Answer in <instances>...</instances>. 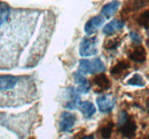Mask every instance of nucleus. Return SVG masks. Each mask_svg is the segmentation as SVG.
I'll return each instance as SVG.
<instances>
[{
  "instance_id": "nucleus-16",
  "label": "nucleus",
  "mask_w": 149,
  "mask_h": 139,
  "mask_svg": "<svg viewBox=\"0 0 149 139\" xmlns=\"http://www.w3.org/2000/svg\"><path fill=\"white\" fill-rule=\"evenodd\" d=\"M130 67V65H129V63L126 62V61H122V62H119V63H117L111 69V74L113 75H118V74H122L124 71H126V70Z\"/></svg>"
},
{
  "instance_id": "nucleus-18",
  "label": "nucleus",
  "mask_w": 149,
  "mask_h": 139,
  "mask_svg": "<svg viewBox=\"0 0 149 139\" xmlns=\"http://www.w3.org/2000/svg\"><path fill=\"white\" fill-rule=\"evenodd\" d=\"M112 129H113V123L109 122L108 124H106L104 127L101 128V136L103 139H109L112 133Z\"/></svg>"
},
{
  "instance_id": "nucleus-21",
  "label": "nucleus",
  "mask_w": 149,
  "mask_h": 139,
  "mask_svg": "<svg viewBox=\"0 0 149 139\" xmlns=\"http://www.w3.org/2000/svg\"><path fill=\"white\" fill-rule=\"evenodd\" d=\"M130 35H131V38H132V41H133V42H135V43H138V45L141 43V36L138 34L136 32L132 31Z\"/></svg>"
},
{
  "instance_id": "nucleus-7",
  "label": "nucleus",
  "mask_w": 149,
  "mask_h": 139,
  "mask_svg": "<svg viewBox=\"0 0 149 139\" xmlns=\"http://www.w3.org/2000/svg\"><path fill=\"white\" fill-rule=\"evenodd\" d=\"M96 104L102 113H109L115 106V99L108 95H101L96 98Z\"/></svg>"
},
{
  "instance_id": "nucleus-5",
  "label": "nucleus",
  "mask_w": 149,
  "mask_h": 139,
  "mask_svg": "<svg viewBox=\"0 0 149 139\" xmlns=\"http://www.w3.org/2000/svg\"><path fill=\"white\" fill-rule=\"evenodd\" d=\"M96 38H84L83 41L80 42L79 46V54L83 57H90V56H94L97 49H96Z\"/></svg>"
},
{
  "instance_id": "nucleus-9",
  "label": "nucleus",
  "mask_w": 149,
  "mask_h": 139,
  "mask_svg": "<svg viewBox=\"0 0 149 139\" xmlns=\"http://www.w3.org/2000/svg\"><path fill=\"white\" fill-rule=\"evenodd\" d=\"M104 17L103 16H94L91 19L87 21V23L85 24V33L86 34H93L94 32L103 24Z\"/></svg>"
},
{
  "instance_id": "nucleus-8",
  "label": "nucleus",
  "mask_w": 149,
  "mask_h": 139,
  "mask_svg": "<svg viewBox=\"0 0 149 139\" xmlns=\"http://www.w3.org/2000/svg\"><path fill=\"white\" fill-rule=\"evenodd\" d=\"M74 78L76 83L78 85L77 88V91L78 92H81V94H87L91 89V85H90V81L80 73V72H76L74 73Z\"/></svg>"
},
{
  "instance_id": "nucleus-10",
  "label": "nucleus",
  "mask_w": 149,
  "mask_h": 139,
  "mask_svg": "<svg viewBox=\"0 0 149 139\" xmlns=\"http://www.w3.org/2000/svg\"><path fill=\"white\" fill-rule=\"evenodd\" d=\"M69 91V102L65 104V107L68 109H76L78 108V106L80 104V97H79V92L74 89V87H70L68 89Z\"/></svg>"
},
{
  "instance_id": "nucleus-12",
  "label": "nucleus",
  "mask_w": 149,
  "mask_h": 139,
  "mask_svg": "<svg viewBox=\"0 0 149 139\" xmlns=\"http://www.w3.org/2000/svg\"><path fill=\"white\" fill-rule=\"evenodd\" d=\"M119 1H117V0H113L111 2H109V3H107V5H104L103 7H102V9H101V14H102V16L104 18H109L111 17L112 15L117 12V9L119 8Z\"/></svg>"
},
{
  "instance_id": "nucleus-15",
  "label": "nucleus",
  "mask_w": 149,
  "mask_h": 139,
  "mask_svg": "<svg viewBox=\"0 0 149 139\" xmlns=\"http://www.w3.org/2000/svg\"><path fill=\"white\" fill-rule=\"evenodd\" d=\"M93 83L99 88L101 91H102V90H107V89L110 88V81H109V79H108L104 74L95 75V78L93 79Z\"/></svg>"
},
{
  "instance_id": "nucleus-11",
  "label": "nucleus",
  "mask_w": 149,
  "mask_h": 139,
  "mask_svg": "<svg viewBox=\"0 0 149 139\" xmlns=\"http://www.w3.org/2000/svg\"><path fill=\"white\" fill-rule=\"evenodd\" d=\"M125 23L124 21H120V19H113L111 22H109L104 28H103V33L106 35H110L112 33H115L116 31L118 30H122L124 28Z\"/></svg>"
},
{
  "instance_id": "nucleus-3",
  "label": "nucleus",
  "mask_w": 149,
  "mask_h": 139,
  "mask_svg": "<svg viewBox=\"0 0 149 139\" xmlns=\"http://www.w3.org/2000/svg\"><path fill=\"white\" fill-rule=\"evenodd\" d=\"M118 129L119 132L125 137V138H133L135 136L136 131V124L134 120L127 115L126 112L122 111L119 114V121H118Z\"/></svg>"
},
{
  "instance_id": "nucleus-22",
  "label": "nucleus",
  "mask_w": 149,
  "mask_h": 139,
  "mask_svg": "<svg viewBox=\"0 0 149 139\" xmlns=\"http://www.w3.org/2000/svg\"><path fill=\"white\" fill-rule=\"evenodd\" d=\"M81 139H94L93 136H85V137H83Z\"/></svg>"
},
{
  "instance_id": "nucleus-1",
  "label": "nucleus",
  "mask_w": 149,
  "mask_h": 139,
  "mask_svg": "<svg viewBox=\"0 0 149 139\" xmlns=\"http://www.w3.org/2000/svg\"><path fill=\"white\" fill-rule=\"evenodd\" d=\"M35 15L37 13L13 9L0 1V67L14 65L19 50L32 32Z\"/></svg>"
},
{
  "instance_id": "nucleus-17",
  "label": "nucleus",
  "mask_w": 149,
  "mask_h": 139,
  "mask_svg": "<svg viewBox=\"0 0 149 139\" xmlns=\"http://www.w3.org/2000/svg\"><path fill=\"white\" fill-rule=\"evenodd\" d=\"M127 85L130 86H138V87H143L145 86V81L142 79V76L140 74H134L130 80L127 81Z\"/></svg>"
},
{
  "instance_id": "nucleus-20",
  "label": "nucleus",
  "mask_w": 149,
  "mask_h": 139,
  "mask_svg": "<svg viewBox=\"0 0 149 139\" xmlns=\"http://www.w3.org/2000/svg\"><path fill=\"white\" fill-rule=\"evenodd\" d=\"M118 45H119V41H117V40H109V41L106 42L104 48L106 49H116L118 47Z\"/></svg>"
},
{
  "instance_id": "nucleus-23",
  "label": "nucleus",
  "mask_w": 149,
  "mask_h": 139,
  "mask_svg": "<svg viewBox=\"0 0 149 139\" xmlns=\"http://www.w3.org/2000/svg\"><path fill=\"white\" fill-rule=\"evenodd\" d=\"M147 30H148V36H149V29H147Z\"/></svg>"
},
{
  "instance_id": "nucleus-4",
  "label": "nucleus",
  "mask_w": 149,
  "mask_h": 139,
  "mask_svg": "<svg viewBox=\"0 0 149 139\" xmlns=\"http://www.w3.org/2000/svg\"><path fill=\"white\" fill-rule=\"evenodd\" d=\"M104 70H106L104 64L99 57L94 58L92 61L81 59L79 62V72L81 74H95V73L103 72Z\"/></svg>"
},
{
  "instance_id": "nucleus-25",
  "label": "nucleus",
  "mask_w": 149,
  "mask_h": 139,
  "mask_svg": "<svg viewBox=\"0 0 149 139\" xmlns=\"http://www.w3.org/2000/svg\"><path fill=\"white\" fill-rule=\"evenodd\" d=\"M31 139H33V138H31Z\"/></svg>"
},
{
  "instance_id": "nucleus-14",
  "label": "nucleus",
  "mask_w": 149,
  "mask_h": 139,
  "mask_svg": "<svg viewBox=\"0 0 149 139\" xmlns=\"http://www.w3.org/2000/svg\"><path fill=\"white\" fill-rule=\"evenodd\" d=\"M130 58L135 62V63H143L146 61V49L141 46L134 48L132 52H130Z\"/></svg>"
},
{
  "instance_id": "nucleus-2",
  "label": "nucleus",
  "mask_w": 149,
  "mask_h": 139,
  "mask_svg": "<svg viewBox=\"0 0 149 139\" xmlns=\"http://www.w3.org/2000/svg\"><path fill=\"white\" fill-rule=\"evenodd\" d=\"M26 78L15 75H0V105L13 106L14 103L22 102L17 92H21L22 86L29 85Z\"/></svg>"
},
{
  "instance_id": "nucleus-24",
  "label": "nucleus",
  "mask_w": 149,
  "mask_h": 139,
  "mask_svg": "<svg viewBox=\"0 0 149 139\" xmlns=\"http://www.w3.org/2000/svg\"><path fill=\"white\" fill-rule=\"evenodd\" d=\"M68 139H71V138H68Z\"/></svg>"
},
{
  "instance_id": "nucleus-13",
  "label": "nucleus",
  "mask_w": 149,
  "mask_h": 139,
  "mask_svg": "<svg viewBox=\"0 0 149 139\" xmlns=\"http://www.w3.org/2000/svg\"><path fill=\"white\" fill-rule=\"evenodd\" d=\"M78 108L81 111V113H83L85 119H91L95 114V112H96L95 106L91 102H80Z\"/></svg>"
},
{
  "instance_id": "nucleus-19",
  "label": "nucleus",
  "mask_w": 149,
  "mask_h": 139,
  "mask_svg": "<svg viewBox=\"0 0 149 139\" xmlns=\"http://www.w3.org/2000/svg\"><path fill=\"white\" fill-rule=\"evenodd\" d=\"M138 24L140 26H143L145 29H149V10L143 12L139 18H138Z\"/></svg>"
},
{
  "instance_id": "nucleus-6",
  "label": "nucleus",
  "mask_w": 149,
  "mask_h": 139,
  "mask_svg": "<svg viewBox=\"0 0 149 139\" xmlns=\"http://www.w3.org/2000/svg\"><path fill=\"white\" fill-rule=\"evenodd\" d=\"M74 123H76V115L70 112H63L61 115V121H60V130L62 132L71 131Z\"/></svg>"
}]
</instances>
